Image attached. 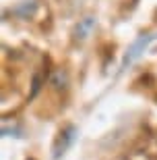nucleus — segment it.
<instances>
[{"label":"nucleus","mask_w":157,"mask_h":160,"mask_svg":"<svg viewBox=\"0 0 157 160\" xmlns=\"http://www.w3.org/2000/svg\"><path fill=\"white\" fill-rule=\"evenodd\" d=\"M157 36H153V33H149V36H141L139 40L134 42L132 46L128 48V52H126V56H124V60H122V67H128L130 65V62H134V60L139 58L141 54L145 52L147 50V46H149V44H151L153 40H155Z\"/></svg>","instance_id":"nucleus-1"},{"label":"nucleus","mask_w":157,"mask_h":160,"mask_svg":"<svg viewBox=\"0 0 157 160\" xmlns=\"http://www.w3.org/2000/svg\"><path fill=\"white\" fill-rule=\"evenodd\" d=\"M75 133H76L75 127H68L64 133H60L58 142H56V146H54V156H56V158H60V156L68 150V146L72 143V139H75Z\"/></svg>","instance_id":"nucleus-2"}]
</instances>
